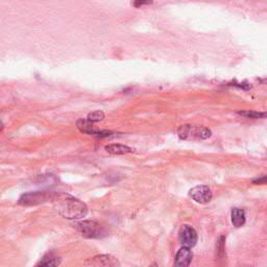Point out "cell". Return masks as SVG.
Masks as SVG:
<instances>
[{
  "mask_svg": "<svg viewBox=\"0 0 267 267\" xmlns=\"http://www.w3.org/2000/svg\"><path fill=\"white\" fill-rule=\"evenodd\" d=\"M58 210L60 214L68 219H80L88 214V207L85 202L68 196L59 201Z\"/></svg>",
  "mask_w": 267,
  "mask_h": 267,
  "instance_id": "cell-1",
  "label": "cell"
},
{
  "mask_svg": "<svg viewBox=\"0 0 267 267\" xmlns=\"http://www.w3.org/2000/svg\"><path fill=\"white\" fill-rule=\"evenodd\" d=\"M77 229L85 238L90 239L102 238L108 233L102 224L94 220L81 221L77 224Z\"/></svg>",
  "mask_w": 267,
  "mask_h": 267,
  "instance_id": "cell-2",
  "label": "cell"
},
{
  "mask_svg": "<svg viewBox=\"0 0 267 267\" xmlns=\"http://www.w3.org/2000/svg\"><path fill=\"white\" fill-rule=\"evenodd\" d=\"M178 134L180 139L184 140H190V139H207L211 137V131L205 126L199 125H191V124H185L181 125Z\"/></svg>",
  "mask_w": 267,
  "mask_h": 267,
  "instance_id": "cell-3",
  "label": "cell"
},
{
  "mask_svg": "<svg viewBox=\"0 0 267 267\" xmlns=\"http://www.w3.org/2000/svg\"><path fill=\"white\" fill-rule=\"evenodd\" d=\"M55 197L53 192L46 191H36V192H28V193L23 194L19 199V204L23 206H35L45 202L51 198Z\"/></svg>",
  "mask_w": 267,
  "mask_h": 267,
  "instance_id": "cell-4",
  "label": "cell"
},
{
  "mask_svg": "<svg viewBox=\"0 0 267 267\" xmlns=\"http://www.w3.org/2000/svg\"><path fill=\"white\" fill-rule=\"evenodd\" d=\"M178 240L183 247L191 249L197 242V233L193 228L188 226V224H185L179 230Z\"/></svg>",
  "mask_w": 267,
  "mask_h": 267,
  "instance_id": "cell-5",
  "label": "cell"
},
{
  "mask_svg": "<svg viewBox=\"0 0 267 267\" xmlns=\"http://www.w3.org/2000/svg\"><path fill=\"white\" fill-rule=\"evenodd\" d=\"M189 194L192 198H193V200H195L196 202L201 205L208 204V202L212 200V197H213L211 189L208 186H204V185L192 188L189 191Z\"/></svg>",
  "mask_w": 267,
  "mask_h": 267,
  "instance_id": "cell-6",
  "label": "cell"
},
{
  "mask_svg": "<svg viewBox=\"0 0 267 267\" xmlns=\"http://www.w3.org/2000/svg\"><path fill=\"white\" fill-rule=\"evenodd\" d=\"M85 265L86 266H95V267H99V266H105V267H115V266H119L120 263L118 262L115 257L111 255H97L94 256L93 258H90L88 261L85 262Z\"/></svg>",
  "mask_w": 267,
  "mask_h": 267,
  "instance_id": "cell-7",
  "label": "cell"
},
{
  "mask_svg": "<svg viewBox=\"0 0 267 267\" xmlns=\"http://www.w3.org/2000/svg\"><path fill=\"white\" fill-rule=\"evenodd\" d=\"M77 126H78V129L80 130V132H82L84 134H87V135L96 136V137H109V136H111L113 134V133L108 132V131H98V130H96L94 127V125H93V122H91L89 120L81 119V120L78 121Z\"/></svg>",
  "mask_w": 267,
  "mask_h": 267,
  "instance_id": "cell-8",
  "label": "cell"
},
{
  "mask_svg": "<svg viewBox=\"0 0 267 267\" xmlns=\"http://www.w3.org/2000/svg\"><path fill=\"white\" fill-rule=\"evenodd\" d=\"M192 258H193V254H192L190 249L183 247L178 252V254L176 256L175 264L177 266H179V267L189 266L191 261H192Z\"/></svg>",
  "mask_w": 267,
  "mask_h": 267,
  "instance_id": "cell-9",
  "label": "cell"
},
{
  "mask_svg": "<svg viewBox=\"0 0 267 267\" xmlns=\"http://www.w3.org/2000/svg\"><path fill=\"white\" fill-rule=\"evenodd\" d=\"M231 217H232V223L236 228H241L242 226H244L245 220H247V218H245L244 210L239 208H235L232 210Z\"/></svg>",
  "mask_w": 267,
  "mask_h": 267,
  "instance_id": "cell-10",
  "label": "cell"
},
{
  "mask_svg": "<svg viewBox=\"0 0 267 267\" xmlns=\"http://www.w3.org/2000/svg\"><path fill=\"white\" fill-rule=\"evenodd\" d=\"M104 148L106 152L112 155H125V154L133 152V149L131 147L122 145V144H109Z\"/></svg>",
  "mask_w": 267,
  "mask_h": 267,
  "instance_id": "cell-11",
  "label": "cell"
},
{
  "mask_svg": "<svg viewBox=\"0 0 267 267\" xmlns=\"http://www.w3.org/2000/svg\"><path fill=\"white\" fill-rule=\"evenodd\" d=\"M61 264V258L53 253L45 255L41 261L37 264L38 266H58Z\"/></svg>",
  "mask_w": 267,
  "mask_h": 267,
  "instance_id": "cell-12",
  "label": "cell"
},
{
  "mask_svg": "<svg viewBox=\"0 0 267 267\" xmlns=\"http://www.w3.org/2000/svg\"><path fill=\"white\" fill-rule=\"evenodd\" d=\"M104 119V114L101 111H95L88 115V120L91 122H99Z\"/></svg>",
  "mask_w": 267,
  "mask_h": 267,
  "instance_id": "cell-13",
  "label": "cell"
},
{
  "mask_svg": "<svg viewBox=\"0 0 267 267\" xmlns=\"http://www.w3.org/2000/svg\"><path fill=\"white\" fill-rule=\"evenodd\" d=\"M239 115L247 117V118H264L266 117V113H258V112H251V111H243L238 112Z\"/></svg>",
  "mask_w": 267,
  "mask_h": 267,
  "instance_id": "cell-14",
  "label": "cell"
},
{
  "mask_svg": "<svg viewBox=\"0 0 267 267\" xmlns=\"http://www.w3.org/2000/svg\"><path fill=\"white\" fill-rule=\"evenodd\" d=\"M154 0H134L135 6H141L146 4H152Z\"/></svg>",
  "mask_w": 267,
  "mask_h": 267,
  "instance_id": "cell-15",
  "label": "cell"
},
{
  "mask_svg": "<svg viewBox=\"0 0 267 267\" xmlns=\"http://www.w3.org/2000/svg\"><path fill=\"white\" fill-rule=\"evenodd\" d=\"M254 183H256V184H257V183H259V184H265L266 183V177L264 176L262 178H258L257 180H254Z\"/></svg>",
  "mask_w": 267,
  "mask_h": 267,
  "instance_id": "cell-16",
  "label": "cell"
},
{
  "mask_svg": "<svg viewBox=\"0 0 267 267\" xmlns=\"http://www.w3.org/2000/svg\"><path fill=\"white\" fill-rule=\"evenodd\" d=\"M2 129H3V124H2V122H1V121H0V132L2 131Z\"/></svg>",
  "mask_w": 267,
  "mask_h": 267,
  "instance_id": "cell-17",
  "label": "cell"
}]
</instances>
